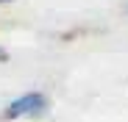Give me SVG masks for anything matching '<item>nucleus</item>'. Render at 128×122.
Listing matches in <instances>:
<instances>
[{"label": "nucleus", "mask_w": 128, "mask_h": 122, "mask_svg": "<svg viewBox=\"0 0 128 122\" xmlns=\"http://www.w3.org/2000/svg\"><path fill=\"white\" fill-rule=\"evenodd\" d=\"M45 111H48V97L42 92H25V94H17L3 108V117L6 119H28V117H42Z\"/></svg>", "instance_id": "nucleus-1"}, {"label": "nucleus", "mask_w": 128, "mask_h": 122, "mask_svg": "<svg viewBox=\"0 0 128 122\" xmlns=\"http://www.w3.org/2000/svg\"><path fill=\"white\" fill-rule=\"evenodd\" d=\"M0 61H8V53H6L3 47H0Z\"/></svg>", "instance_id": "nucleus-2"}, {"label": "nucleus", "mask_w": 128, "mask_h": 122, "mask_svg": "<svg viewBox=\"0 0 128 122\" xmlns=\"http://www.w3.org/2000/svg\"><path fill=\"white\" fill-rule=\"evenodd\" d=\"M6 3H14V0H0V6H6Z\"/></svg>", "instance_id": "nucleus-3"}]
</instances>
